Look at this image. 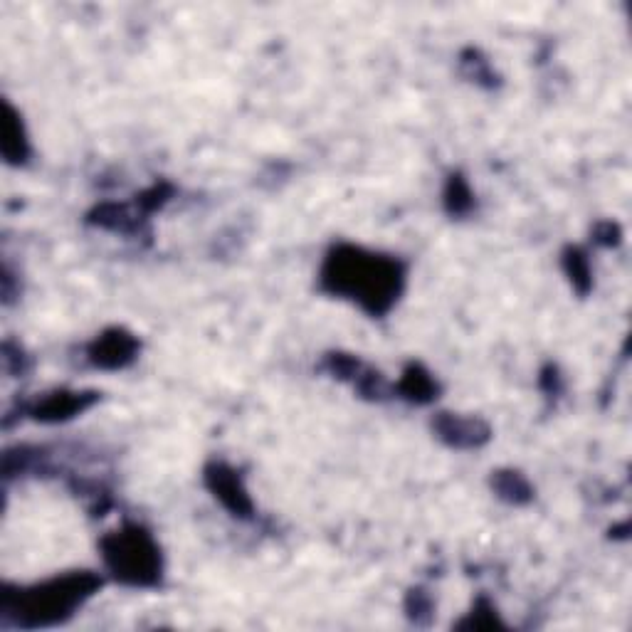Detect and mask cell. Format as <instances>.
<instances>
[{
  "label": "cell",
  "instance_id": "obj_3",
  "mask_svg": "<svg viewBox=\"0 0 632 632\" xmlns=\"http://www.w3.org/2000/svg\"><path fill=\"white\" fill-rule=\"evenodd\" d=\"M104 558L119 581L129 586H156L161 581V553L139 526L117 531L104 539Z\"/></svg>",
  "mask_w": 632,
  "mask_h": 632
},
{
  "label": "cell",
  "instance_id": "obj_6",
  "mask_svg": "<svg viewBox=\"0 0 632 632\" xmlns=\"http://www.w3.org/2000/svg\"><path fill=\"white\" fill-rule=\"evenodd\" d=\"M210 487H213L215 497H220V502L228 509H233L235 514H247L250 512V499H247V492L242 489L240 479H237L235 472L225 470V467H215L213 472L208 474Z\"/></svg>",
  "mask_w": 632,
  "mask_h": 632
},
{
  "label": "cell",
  "instance_id": "obj_7",
  "mask_svg": "<svg viewBox=\"0 0 632 632\" xmlns=\"http://www.w3.org/2000/svg\"><path fill=\"white\" fill-rule=\"evenodd\" d=\"M87 398L82 393H57L42 405V418H70L75 410H82Z\"/></svg>",
  "mask_w": 632,
  "mask_h": 632
},
{
  "label": "cell",
  "instance_id": "obj_2",
  "mask_svg": "<svg viewBox=\"0 0 632 632\" xmlns=\"http://www.w3.org/2000/svg\"><path fill=\"white\" fill-rule=\"evenodd\" d=\"M102 586L92 573H75V576L57 578L47 586L35 588L33 593L20 595V613L18 625L23 628H40V625H52L72 615L84 598H89Z\"/></svg>",
  "mask_w": 632,
  "mask_h": 632
},
{
  "label": "cell",
  "instance_id": "obj_8",
  "mask_svg": "<svg viewBox=\"0 0 632 632\" xmlns=\"http://www.w3.org/2000/svg\"><path fill=\"white\" fill-rule=\"evenodd\" d=\"M497 492L499 497L509 499V502H529L531 499V487L521 474L516 472H499L497 474Z\"/></svg>",
  "mask_w": 632,
  "mask_h": 632
},
{
  "label": "cell",
  "instance_id": "obj_10",
  "mask_svg": "<svg viewBox=\"0 0 632 632\" xmlns=\"http://www.w3.org/2000/svg\"><path fill=\"white\" fill-rule=\"evenodd\" d=\"M566 262H568V275H571L573 284H576V287L581 289V292H586L588 284H591V279H588V275H591V270H588L586 257H583L578 250H571V255L566 257Z\"/></svg>",
  "mask_w": 632,
  "mask_h": 632
},
{
  "label": "cell",
  "instance_id": "obj_5",
  "mask_svg": "<svg viewBox=\"0 0 632 632\" xmlns=\"http://www.w3.org/2000/svg\"><path fill=\"white\" fill-rule=\"evenodd\" d=\"M437 433L452 447H479L489 437L487 425L472 418H457V415L437 418Z\"/></svg>",
  "mask_w": 632,
  "mask_h": 632
},
{
  "label": "cell",
  "instance_id": "obj_1",
  "mask_svg": "<svg viewBox=\"0 0 632 632\" xmlns=\"http://www.w3.org/2000/svg\"><path fill=\"white\" fill-rule=\"evenodd\" d=\"M321 279L334 294L354 299L371 314H383L403 289V267L398 260L371 255L358 247H336Z\"/></svg>",
  "mask_w": 632,
  "mask_h": 632
},
{
  "label": "cell",
  "instance_id": "obj_9",
  "mask_svg": "<svg viewBox=\"0 0 632 632\" xmlns=\"http://www.w3.org/2000/svg\"><path fill=\"white\" fill-rule=\"evenodd\" d=\"M435 383L428 373L420 371L418 366H410L403 378V393L413 400H430L433 398Z\"/></svg>",
  "mask_w": 632,
  "mask_h": 632
},
{
  "label": "cell",
  "instance_id": "obj_4",
  "mask_svg": "<svg viewBox=\"0 0 632 632\" xmlns=\"http://www.w3.org/2000/svg\"><path fill=\"white\" fill-rule=\"evenodd\" d=\"M136 349H139V344H136L134 336L114 329V331H109V334L99 336V339L94 341L92 361L97 363V366H104V368H121L136 356Z\"/></svg>",
  "mask_w": 632,
  "mask_h": 632
}]
</instances>
